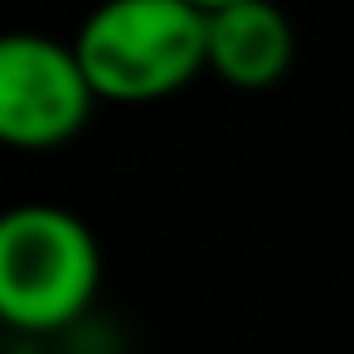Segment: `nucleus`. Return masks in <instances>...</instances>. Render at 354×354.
Returning <instances> with one entry per match:
<instances>
[{
  "mask_svg": "<svg viewBox=\"0 0 354 354\" xmlns=\"http://www.w3.org/2000/svg\"><path fill=\"white\" fill-rule=\"evenodd\" d=\"M68 44L97 102H160L204 73V10L185 0H97Z\"/></svg>",
  "mask_w": 354,
  "mask_h": 354,
  "instance_id": "f257e3e1",
  "label": "nucleus"
},
{
  "mask_svg": "<svg viewBox=\"0 0 354 354\" xmlns=\"http://www.w3.org/2000/svg\"><path fill=\"white\" fill-rule=\"evenodd\" d=\"M102 286V248L64 204L0 209V325L20 335L68 330Z\"/></svg>",
  "mask_w": 354,
  "mask_h": 354,
  "instance_id": "f03ea898",
  "label": "nucleus"
},
{
  "mask_svg": "<svg viewBox=\"0 0 354 354\" xmlns=\"http://www.w3.org/2000/svg\"><path fill=\"white\" fill-rule=\"evenodd\" d=\"M93 88L73 44L39 30L0 35V146L59 151L93 117Z\"/></svg>",
  "mask_w": 354,
  "mask_h": 354,
  "instance_id": "7ed1b4c3",
  "label": "nucleus"
},
{
  "mask_svg": "<svg viewBox=\"0 0 354 354\" xmlns=\"http://www.w3.org/2000/svg\"><path fill=\"white\" fill-rule=\"evenodd\" d=\"M296 30L277 0H238L204 15V73L238 93L277 88L291 73Z\"/></svg>",
  "mask_w": 354,
  "mask_h": 354,
  "instance_id": "20e7f679",
  "label": "nucleus"
},
{
  "mask_svg": "<svg viewBox=\"0 0 354 354\" xmlns=\"http://www.w3.org/2000/svg\"><path fill=\"white\" fill-rule=\"evenodd\" d=\"M185 6H194V10H204V15H214V10H223V6H238V0H185Z\"/></svg>",
  "mask_w": 354,
  "mask_h": 354,
  "instance_id": "39448f33",
  "label": "nucleus"
}]
</instances>
